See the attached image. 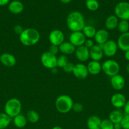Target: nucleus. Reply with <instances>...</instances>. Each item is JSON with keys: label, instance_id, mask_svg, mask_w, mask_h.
Wrapping results in <instances>:
<instances>
[{"label": "nucleus", "instance_id": "412c9836", "mask_svg": "<svg viewBox=\"0 0 129 129\" xmlns=\"http://www.w3.org/2000/svg\"><path fill=\"white\" fill-rule=\"evenodd\" d=\"M76 47L70 42H64L59 46V52L63 55H71L75 53Z\"/></svg>", "mask_w": 129, "mask_h": 129}, {"label": "nucleus", "instance_id": "dca6fc26", "mask_svg": "<svg viewBox=\"0 0 129 129\" xmlns=\"http://www.w3.org/2000/svg\"><path fill=\"white\" fill-rule=\"evenodd\" d=\"M109 38H110V34L108 31L105 29H100L97 30L94 39L97 45H102L108 40H110Z\"/></svg>", "mask_w": 129, "mask_h": 129}, {"label": "nucleus", "instance_id": "1a4fd4ad", "mask_svg": "<svg viewBox=\"0 0 129 129\" xmlns=\"http://www.w3.org/2000/svg\"><path fill=\"white\" fill-rule=\"evenodd\" d=\"M49 41L51 45L59 46L64 42V35L63 31L58 29L52 30L49 35Z\"/></svg>", "mask_w": 129, "mask_h": 129}, {"label": "nucleus", "instance_id": "79ce46f5", "mask_svg": "<svg viewBox=\"0 0 129 129\" xmlns=\"http://www.w3.org/2000/svg\"><path fill=\"white\" fill-rule=\"evenodd\" d=\"M125 58L126 60L129 61V50L125 52Z\"/></svg>", "mask_w": 129, "mask_h": 129}, {"label": "nucleus", "instance_id": "f704fd0d", "mask_svg": "<svg viewBox=\"0 0 129 129\" xmlns=\"http://www.w3.org/2000/svg\"><path fill=\"white\" fill-rule=\"evenodd\" d=\"M75 64L73 63L70 62H68L67 64L64 66V68H63V70L64 71L65 73H71L73 72V68H74Z\"/></svg>", "mask_w": 129, "mask_h": 129}, {"label": "nucleus", "instance_id": "f03ea898", "mask_svg": "<svg viewBox=\"0 0 129 129\" xmlns=\"http://www.w3.org/2000/svg\"><path fill=\"white\" fill-rule=\"evenodd\" d=\"M40 38L39 31L33 28L24 29V31L19 35V40L21 44L27 47L35 45L39 42Z\"/></svg>", "mask_w": 129, "mask_h": 129}, {"label": "nucleus", "instance_id": "aec40b11", "mask_svg": "<svg viewBox=\"0 0 129 129\" xmlns=\"http://www.w3.org/2000/svg\"><path fill=\"white\" fill-rule=\"evenodd\" d=\"M102 120L97 115H91L87 120V126L88 129H101Z\"/></svg>", "mask_w": 129, "mask_h": 129}, {"label": "nucleus", "instance_id": "b1692460", "mask_svg": "<svg viewBox=\"0 0 129 129\" xmlns=\"http://www.w3.org/2000/svg\"><path fill=\"white\" fill-rule=\"evenodd\" d=\"M123 116L124 113H123L122 111L117 109L110 112L108 118L115 124V123H120Z\"/></svg>", "mask_w": 129, "mask_h": 129}, {"label": "nucleus", "instance_id": "4be33fe9", "mask_svg": "<svg viewBox=\"0 0 129 129\" xmlns=\"http://www.w3.org/2000/svg\"><path fill=\"white\" fill-rule=\"evenodd\" d=\"M119 23V19L116 15H110L105 21V26L108 30H113L116 28Z\"/></svg>", "mask_w": 129, "mask_h": 129}, {"label": "nucleus", "instance_id": "473e14b6", "mask_svg": "<svg viewBox=\"0 0 129 129\" xmlns=\"http://www.w3.org/2000/svg\"><path fill=\"white\" fill-rule=\"evenodd\" d=\"M120 123L122 129H129V115L124 114Z\"/></svg>", "mask_w": 129, "mask_h": 129}, {"label": "nucleus", "instance_id": "ddd939ff", "mask_svg": "<svg viewBox=\"0 0 129 129\" xmlns=\"http://www.w3.org/2000/svg\"><path fill=\"white\" fill-rule=\"evenodd\" d=\"M0 62L5 67L11 68L16 65V59L13 54L10 53H3L0 55Z\"/></svg>", "mask_w": 129, "mask_h": 129}, {"label": "nucleus", "instance_id": "c9c22d12", "mask_svg": "<svg viewBox=\"0 0 129 129\" xmlns=\"http://www.w3.org/2000/svg\"><path fill=\"white\" fill-rule=\"evenodd\" d=\"M48 52L49 53H51L53 55H57L58 54V52H59V46H57V45H51L49 46V49H48Z\"/></svg>", "mask_w": 129, "mask_h": 129}, {"label": "nucleus", "instance_id": "a18cd8bd", "mask_svg": "<svg viewBox=\"0 0 129 129\" xmlns=\"http://www.w3.org/2000/svg\"><path fill=\"white\" fill-rule=\"evenodd\" d=\"M51 129H63L62 127H59V126H54V127H53V128H52Z\"/></svg>", "mask_w": 129, "mask_h": 129}, {"label": "nucleus", "instance_id": "9b49d317", "mask_svg": "<svg viewBox=\"0 0 129 129\" xmlns=\"http://www.w3.org/2000/svg\"><path fill=\"white\" fill-rule=\"evenodd\" d=\"M72 73L75 78L79 79H85L89 75L87 66L83 64V63L75 64Z\"/></svg>", "mask_w": 129, "mask_h": 129}, {"label": "nucleus", "instance_id": "39448f33", "mask_svg": "<svg viewBox=\"0 0 129 129\" xmlns=\"http://www.w3.org/2000/svg\"><path fill=\"white\" fill-rule=\"evenodd\" d=\"M102 71L110 77L114 76L119 74L120 70V64L113 59L106 60L101 64Z\"/></svg>", "mask_w": 129, "mask_h": 129}, {"label": "nucleus", "instance_id": "c756f323", "mask_svg": "<svg viewBox=\"0 0 129 129\" xmlns=\"http://www.w3.org/2000/svg\"><path fill=\"white\" fill-rule=\"evenodd\" d=\"M68 62V57L65 55H60L57 57V67L63 69L64 66Z\"/></svg>", "mask_w": 129, "mask_h": 129}, {"label": "nucleus", "instance_id": "72a5a7b5", "mask_svg": "<svg viewBox=\"0 0 129 129\" xmlns=\"http://www.w3.org/2000/svg\"><path fill=\"white\" fill-rule=\"evenodd\" d=\"M72 110L74 111L75 112L77 113H80L83 110V106L80 103H74L72 107Z\"/></svg>", "mask_w": 129, "mask_h": 129}, {"label": "nucleus", "instance_id": "a211bd4d", "mask_svg": "<svg viewBox=\"0 0 129 129\" xmlns=\"http://www.w3.org/2000/svg\"><path fill=\"white\" fill-rule=\"evenodd\" d=\"M90 58L92 60L99 61L103 57L104 53L102 47L99 45H94L91 49H89Z\"/></svg>", "mask_w": 129, "mask_h": 129}, {"label": "nucleus", "instance_id": "a19ab883", "mask_svg": "<svg viewBox=\"0 0 129 129\" xmlns=\"http://www.w3.org/2000/svg\"><path fill=\"white\" fill-rule=\"evenodd\" d=\"M114 129H122L121 123H115V124H114Z\"/></svg>", "mask_w": 129, "mask_h": 129}, {"label": "nucleus", "instance_id": "f3484780", "mask_svg": "<svg viewBox=\"0 0 129 129\" xmlns=\"http://www.w3.org/2000/svg\"><path fill=\"white\" fill-rule=\"evenodd\" d=\"M118 47L121 51H127L129 50V31L122 34L119 36L117 42Z\"/></svg>", "mask_w": 129, "mask_h": 129}, {"label": "nucleus", "instance_id": "6ab92c4d", "mask_svg": "<svg viewBox=\"0 0 129 129\" xmlns=\"http://www.w3.org/2000/svg\"><path fill=\"white\" fill-rule=\"evenodd\" d=\"M87 68L89 74H91V75H97L102 71L101 64L99 62V61L91 60L88 63Z\"/></svg>", "mask_w": 129, "mask_h": 129}, {"label": "nucleus", "instance_id": "6e6552de", "mask_svg": "<svg viewBox=\"0 0 129 129\" xmlns=\"http://www.w3.org/2000/svg\"><path fill=\"white\" fill-rule=\"evenodd\" d=\"M103 51L104 55L108 57H111L116 55L118 51L117 43L113 40H109L103 45H101Z\"/></svg>", "mask_w": 129, "mask_h": 129}, {"label": "nucleus", "instance_id": "9d476101", "mask_svg": "<svg viewBox=\"0 0 129 129\" xmlns=\"http://www.w3.org/2000/svg\"><path fill=\"white\" fill-rule=\"evenodd\" d=\"M86 37L82 31H73L69 37V42L76 48L84 45Z\"/></svg>", "mask_w": 129, "mask_h": 129}, {"label": "nucleus", "instance_id": "58836bf2", "mask_svg": "<svg viewBox=\"0 0 129 129\" xmlns=\"http://www.w3.org/2000/svg\"><path fill=\"white\" fill-rule=\"evenodd\" d=\"M123 112L125 115H129V100H126L123 107Z\"/></svg>", "mask_w": 129, "mask_h": 129}, {"label": "nucleus", "instance_id": "4468645a", "mask_svg": "<svg viewBox=\"0 0 129 129\" xmlns=\"http://www.w3.org/2000/svg\"><path fill=\"white\" fill-rule=\"evenodd\" d=\"M75 54L77 59L82 62H86L90 58L89 49H87L84 45L76 48Z\"/></svg>", "mask_w": 129, "mask_h": 129}, {"label": "nucleus", "instance_id": "2f4dec72", "mask_svg": "<svg viewBox=\"0 0 129 129\" xmlns=\"http://www.w3.org/2000/svg\"><path fill=\"white\" fill-rule=\"evenodd\" d=\"M101 129H114V123L109 118L102 120Z\"/></svg>", "mask_w": 129, "mask_h": 129}, {"label": "nucleus", "instance_id": "7c9ffc66", "mask_svg": "<svg viewBox=\"0 0 129 129\" xmlns=\"http://www.w3.org/2000/svg\"><path fill=\"white\" fill-rule=\"evenodd\" d=\"M99 3L96 0H87L86 1V6L88 10L91 11H96L98 9Z\"/></svg>", "mask_w": 129, "mask_h": 129}, {"label": "nucleus", "instance_id": "0eeeda50", "mask_svg": "<svg viewBox=\"0 0 129 129\" xmlns=\"http://www.w3.org/2000/svg\"><path fill=\"white\" fill-rule=\"evenodd\" d=\"M40 61L44 68L53 69L57 67V57L47 51L42 53L40 57Z\"/></svg>", "mask_w": 129, "mask_h": 129}, {"label": "nucleus", "instance_id": "f8f14e48", "mask_svg": "<svg viewBox=\"0 0 129 129\" xmlns=\"http://www.w3.org/2000/svg\"><path fill=\"white\" fill-rule=\"evenodd\" d=\"M126 102V97L121 93H116L113 94L111 98V103L113 107L117 109L123 108Z\"/></svg>", "mask_w": 129, "mask_h": 129}, {"label": "nucleus", "instance_id": "4c0bfd02", "mask_svg": "<svg viewBox=\"0 0 129 129\" xmlns=\"http://www.w3.org/2000/svg\"><path fill=\"white\" fill-rule=\"evenodd\" d=\"M94 45L95 44H94V40H92V39H86L85 42V44L83 45H84L85 47H86L87 49H91Z\"/></svg>", "mask_w": 129, "mask_h": 129}, {"label": "nucleus", "instance_id": "c85d7f7f", "mask_svg": "<svg viewBox=\"0 0 129 129\" xmlns=\"http://www.w3.org/2000/svg\"><path fill=\"white\" fill-rule=\"evenodd\" d=\"M117 28L121 34H125L129 31V21L128 20H120L119 21Z\"/></svg>", "mask_w": 129, "mask_h": 129}, {"label": "nucleus", "instance_id": "5701e85b", "mask_svg": "<svg viewBox=\"0 0 129 129\" xmlns=\"http://www.w3.org/2000/svg\"><path fill=\"white\" fill-rule=\"evenodd\" d=\"M24 5L20 1H13L10 3L8 5V10L13 14H19L24 10Z\"/></svg>", "mask_w": 129, "mask_h": 129}, {"label": "nucleus", "instance_id": "e433bc0d", "mask_svg": "<svg viewBox=\"0 0 129 129\" xmlns=\"http://www.w3.org/2000/svg\"><path fill=\"white\" fill-rule=\"evenodd\" d=\"M24 28H23V26L20 25H16L13 27V31L15 32V34H16V35H20V34L24 31Z\"/></svg>", "mask_w": 129, "mask_h": 129}, {"label": "nucleus", "instance_id": "bb28decb", "mask_svg": "<svg viewBox=\"0 0 129 129\" xmlns=\"http://www.w3.org/2000/svg\"><path fill=\"white\" fill-rule=\"evenodd\" d=\"M12 118L9 117L6 113H0V129H5L7 128L11 122Z\"/></svg>", "mask_w": 129, "mask_h": 129}, {"label": "nucleus", "instance_id": "2eb2a0df", "mask_svg": "<svg viewBox=\"0 0 129 129\" xmlns=\"http://www.w3.org/2000/svg\"><path fill=\"white\" fill-rule=\"evenodd\" d=\"M110 83L115 90L120 91L124 88L125 85V80L123 76L120 74H116L114 76L111 77Z\"/></svg>", "mask_w": 129, "mask_h": 129}, {"label": "nucleus", "instance_id": "393cba45", "mask_svg": "<svg viewBox=\"0 0 129 129\" xmlns=\"http://www.w3.org/2000/svg\"><path fill=\"white\" fill-rule=\"evenodd\" d=\"M13 122L15 127L18 128H22L26 126L27 119L25 116L20 113L13 118Z\"/></svg>", "mask_w": 129, "mask_h": 129}, {"label": "nucleus", "instance_id": "423d86ee", "mask_svg": "<svg viewBox=\"0 0 129 129\" xmlns=\"http://www.w3.org/2000/svg\"><path fill=\"white\" fill-rule=\"evenodd\" d=\"M115 15L120 20H129V3L120 2L116 5L115 8Z\"/></svg>", "mask_w": 129, "mask_h": 129}, {"label": "nucleus", "instance_id": "a878e982", "mask_svg": "<svg viewBox=\"0 0 129 129\" xmlns=\"http://www.w3.org/2000/svg\"><path fill=\"white\" fill-rule=\"evenodd\" d=\"M82 31L85 37L90 39H92V38H94V36L96 35L97 30H96V28L94 26H93L92 25H85V26L83 27Z\"/></svg>", "mask_w": 129, "mask_h": 129}, {"label": "nucleus", "instance_id": "ea45409f", "mask_svg": "<svg viewBox=\"0 0 129 129\" xmlns=\"http://www.w3.org/2000/svg\"><path fill=\"white\" fill-rule=\"evenodd\" d=\"M10 0H0V6H5L9 3Z\"/></svg>", "mask_w": 129, "mask_h": 129}, {"label": "nucleus", "instance_id": "7ed1b4c3", "mask_svg": "<svg viewBox=\"0 0 129 129\" xmlns=\"http://www.w3.org/2000/svg\"><path fill=\"white\" fill-rule=\"evenodd\" d=\"M73 103V100L70 96L61 94L56 100L55 107L58 112L64 114L72 110Z\"/></svg>", "mask_w": 129, "mask_h": 129}, {"label": "nucleus", "instance_id": "cd10ccee", "mask_svg": "<svg viewBox=\"0 0 129 129\" xmlns=\"http://www.w3.org/2000/svg\"><path fill=\"white\" fill-rule=\"evenodd\" d=\"M26 118L27 121L32 123H35L39 122L40 119V115L37 112L33 110L28 111L26 115Z\"/></svg>", "mask_w": 129, "mask_h": 129}, {"label": "nucleus", "instance_id": "c03bdc74", "mask_svg": "<svg viewBox=\"0 0 129 129\" xmlns=\"http://www.w3.org/2000/svg\"><path fill=\"white\" fill-rule=\"evenodd\" d=\"M125 70H126V73H127L128 74H129V63L128 64H126V67H125Z\"/></svg>", "mask_w": 129, "mask_h": 129}, {"label": "nucleus", "instance_id": "f257e3e1", "mask_svg": "<svg viewBox=\"0 0 129 129\" xmlns=\"http://www.w3.org/2000/svg\"><path fill=\"white\" fill-rule=\"evenodd\" d=\"M67 25L68 28L72 32L82 31L85 25L83 15L78 11L71 12L67 16Z\"/></svg>", "mask_w": 129, "mask_h": 129}, {"label": "nucleus", "instance_id": "37998d69", "mask_svg": "<svg viewBox=\"0 0 129 129\" xmlns=\"http://www.w3.org/2000/svg\"><path fill=\"white\" fill-rule=\"evenodd\" d=\"M63 3H64V4H67V3H69L72 0H60Z\"/></svg>", "mask_w": 129, "mask_h": 129}, {"label": "nucleus", "instance_id": "20e7f679", "mask_svg": "<svg viewBox=\"0 0 129 129\" xmlns=\"http://www.w3.org/2000/svg\"><path fill=\"white\" fill-rule=\"evenodd\" d=\"M5 113L9 117L13 118L18 115L21 113L22 103L18 98H13L9 99L6 102L4 107Z\"/></svg>", "mask_w": 129, "mask_h": 129}]
</instances>
